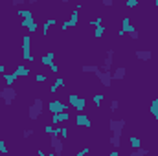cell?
<instances>
[{"label": "cell", "instance_id": "obj_1", "mask_svg": "<svg viewBox=\"0 0 158 156\" xmlns=\"http://www.w3.org/2000/svg\"><path fill=\"white\" fill-rule=\"evenodd\" d=\"M42 109H44V105H42V99L40 97H35V101L30 105V109H28V117L31 119V121H37L40 116H42Z\"/></svg>", "mask_w": 158, "mask_h": 156}, {"label": "cell", "instance_id": "obj_2", "mask_svg": "<svg viewBox=\"0 0 158 156\" xmlns=\"http://www.w3.org/2000/svg\"><path fill=\"white\" fill-rule=\"evenodd\" d=\"M31 37L30 35H24L22 37V59L24 61H28V63H33L35 61V57L31 55Z\"/></svg>", "mask_w": 158, "mask_h": 156}, {"label": "cell", "instance_id": "obj_3", "mask_svg": "<svg viewBox=\"0 0 158 156\" xmlns=\"http://www.w3.org/2000/svg\"><path fill=\"white\" fill-rule=\"evenodd\" d=\"M68 105H70L72 109H76L77 114H81V112L85 110V107H86V99H85V97H79L77 94H70V96H68Z\"/></svg>", "mask_w": 158, "mask_h": 156}, {"label": "cell", "instance_id": "obj_4", "mask_svg": "<svg viewBox=\"0 0 158 156\" xmlns=\"http://www.w3.org/2000/svg\"><path fill=\"white\" fill-rule=\"evenodd\" d=\"M79 9H81V4H77V6H76V9L70 13V18H68V20H64V22L61 24V30L77 28V24H79Z\"/></svg>", "mask_w": 158, "mask_h": 156}, {"label": "cell", "instance_id": "obj_5", "mask_svg": "<svg viewBox=\"0 0 158 156\" xmlns=\"http://www.w3.org/2000/svg\"><path fill=\"white\" fill-rule=\"evenodd\" d=\"M127 125V121L121 117V119H109V130L114 134V136H121L123 134V127Z\"/></svg>", "mask_w": 158, "mask_h": 156}, {"label": "cell", "instance_id": "obj_6", "mask_svg": "<svg viewBox=\"0 0 158 156\" xmlns=\"http://www.w3.org/2000/svg\"><path fill=\"white\" fill-rule=\"evenodd\" d=\"M68 109H70V105H66V103H63V101H59V99H53V101L48 103V110H50V114L68 112Z\"/></svg>", "mask_w": 158, "mask_h": 156}, {"label": "cell", "instance_id": "obj_7", "mask_svg": "<svg viewBox=\"0 0 158 156\" xmlns=\"http://www.w3.org/2000/svg\"><path fill=\"white\" fill-rule=\"evenodd\" d=\"M0 97L4 99L6 105H11V103L15 101V97H17V90H15L13 86H6V88L0 90Z\"/></svg>", "mask_w": 158, "mask_h": 156}, {"label": "cell", "instance_id": "obj_8", "mask_svg": "<svg viewBox=\"0 0 158 156\" xmlns=\"http://www.w3.org/2000/svg\"><path fill=\"white\" fill-rule=\"evenodd\" d=\"M96 76H98L99 83H101L105 88H112V72H103V70H99Z\"/></svg>", "mask_w": 158, "mask_h": 156}, {"label": "cell", "instance_id": "obj_9", "mask_svg": "<svg viewBox=\"0 0 158 156\" xmlns=\"http://www.w3.org/2000/svg\"><path fill=\"white\" fill-rule=\"evenodd\" d=\"M112 63H114V50H112V48H109V50H107V55H105V59H103L101 70H103V72H110Z\"/></svg>", "mask_w": 158, "mask_h": 156}, {"label": "cell", "instance_id": "obj_10", "mask_svg": "<svg viewBox=\"0 0 158 156\" xmlns=\"http://www.w3.org/2000/svg\"><path fill=\"white\" fill-rule=\"evenodd\" d=\"M50 147L53 149V153L57 156H63V151H64V142L61 138H50Z\"/></svg>", "mask_w": 158, "mask_h": 156}, {"label": "cell", "instance_id": "obj_11", "mask_svg": "<svg viewBox=\"0 0 158 156\" xmlns=\"http://www.w3.org/2000/svg\"><path fill=\"white\" fill-rule=\"evenodd\" d=\"M20 28L28 30L30 33H35V31L39 30V24H37L35 18H28V20H20Z\"/></svg>", "mask_w": 158, "mask_h": 156}, {"label": "cell", "instance_id": "obj_12", "mask_svg": "<svg viewBox=\"0 0 158 156\" xmlns=\"http://www.w3.org/2000/svg\"><path fill=\"white\" fill-rule=\"evenodd\" d=\"M76 125H77V127H83V129H90V127H92V119L86 116V114L81 112V114L76 116Z\"/></svg>", "mask_w": 158, "mask_h": 156}, {"label": "cell", "instance_id": "obj_13", "mask_svg": "<svg viewBox=\"0 0 158 156\" xmlns=\"http://www.w3.org/2000/svg\"><path fill=\"white\" fill-rule=\"evenodd\" d=\"M121 31L127 33V35H131L132 31H136V28H134V24L131 22L129 17H123V20H121Z\"/></svg>", "mask_w": 158, "mask_h": 156}, {"label": "cell", "instance_id": "obj_14", "mask_svg": "<svg viewBox=\"0 0 158 156\" xmlns=\"http://www.w3.org/2000/svg\"><path fill=\"white\" fill-rule=\"evenodd\" d=\"M30 74H31V70H30L26 64H19V66L15 68V72H13V76H15L17 79L19 77H28Z\"/></svg>", "mask_w": 158, "mask_h": 156}, {"label": "cell", "instance_id": "obj_15", "mask_svg": "<svg viewBox=\"0 0 158 156\" xmlns=\"http://www.w3.org/2000/svg\"><path fill=\"white\" fill-rule=\"evenodd\" d=\"M134 55H136V59H140V61H143V63L153 59V51H151V50H136Z\"/></svg>", "mask_w": 158, "mask_h": 156}, {"label": "cell", "instance_id": "obj_16", "mask_svg": "<svg viewBox=\"0 0 158 156\" xmlns=\"http://www.w3.org/2000/svg\"><path fill=\"white\" fill-rule=\"evenodd\" d=\"M70 114L68 112H61V114H52V125H57V123H63V121H68Z\"/></svg>", "mask_w": 158, "mask_h": 156}, {"label": "cell", "instance_id": "obj_17", "mask_svg": "<svg viewBox=\"0 0 158 156\" xmlns=\"http://www.w3.org/2000/svg\"><path fill=\"white\" fill-rule=\"evenodd\" d=\"M53 57H55V51H52V50H50L46 55H42V57H40V63H42L44 66H52V64H53Z\"/></svg>", "mask_w": 158, "mask_h": 156}, {"label": "cell", "instance_id": "obj_18", "mask_svg": "<svg viewBox=\"0 0 158 156\" xmlns=\"http://www.w3.org/2000/svg\"><path fill=\"white\" fill-rule=\"evenodd\" d=\"M125 76H127L125 66H119V68H116V70L112 72V81H119V79H123Z\"/></svg>", "mask_w": 158, "mask_h": 156}, {"label": "cell", "instance_id": "obj_19", "mask_svg": "<svg viewBox=\"0 0 158 156\" xmlns=\"http://www.w3.org/2000/svg\"><path fill=\"white\" fill-rule=\"evenodd\" d=\"M99 70H101V66H98V64H85V66L81 68V72H83V74H92V72H94V74H98Z\"/></svg>", "mask_w": 158, "mask_h": 156}, {"label": "cell", "instance_id": "obj_20", "mask_svg": "<svg viewBox=\"0 0 158 156\" xmlns=\"http://www.w3.org/2000/svg\"><path fill=\"white\" fill-rule=\"evenodd\" d=\"M55 132H57V138H61L63 142H66V140H68L70 130H68L66 127H57V129H55Z\"/></svg>", "mask_w": 158, "mask_h": 156}, {"label": "cell", "instance_id": "obj_21", "mask_svg": "<svg viewBox=\"0 0 158 156\" xmlns=\"http://www.w3.org/2000/svg\"><path fill=\"white\" fill-rule=\"evenodd\" d=\"M17 15H20V17H22V20L35 18V15H33V11H31V9H22V7H20V9L17 11Z\"/></svg>", "mask_w": 158, "mask_h": 156}, {"label": "cell", "instance_id": "obj_22", "mask_svg": "<svg viewBox=\"0 0 158 156\" xmlns=\"http://www.w3.org/2000/svg\"><path fill=\"white\" fill-rule=\"evenodd\" d=\"M129 143H131V147H132L134 151L142 147V140H140V136H136V134H132V136L129 138Z\"/></svg>", "mask_w": 158, "mask_h": 156}, {"label": "cell", "instance_id": "obj_23", "mask_svg": "<svg viewBox=\"0 0 158 156\" xmlns=\"http://www.w3.org/2000/svg\"><path fill=\"white\" fill-rule=\"evenodd\" d=\"M109 145H112L116 151H118L119 147H121V136H109Z\"/></svg>", "mask_w": 158, "mask_h": 156}, {"label": "cell", "instance_id": "obj_24", "mask_svg": "<svg viewBox=\"0 0 158 156\" xmlns=\"http://www.w3.org/2000/svg\"><path fill=\"white\" fill-rule=\"evenodd\" d=\"M149 112H151V116L158 121V99H153V101H151V105H149Z\"/></svg>", "mask_w": 158, "mask_h": 156}, {"label": "cell", "instance_id": "obj_25", "mask_svg": "<svg viewBox=\"0 0 158 156\" xmlns=\"http://www.w3.org/2000/svg\"><path fill=\"white\" fill-rule=\"evenodd\" d=\"M59 86H64V79H63V77H57V79H55V83L50 86V94H55V92L59 90Z\"/></svg>", "mask_w": 158, "mask_h": 156}, {"label": "cell", "instance_id": "obj_26", "mask_svg": "<svg viewBox=\"0 0 158 156\" xmlns=\"http://www.w3.org/2000/svg\"><path fill=\"white\" fill-rule=\"evenodd\" d=\"M2 77H4V81H6V86H13V84H15V81H17V77H15L13 74H7V72H6Z\"/></svg>", "mask_w": 158, "mask_h": 156}, {"label": "cell", "instance_id": "obj_27", "mask_svg": "<svg viewBox=\"0 0 158 156\" xmlns=\"http://www.w3.org/2000/svg\"><path fill=\"white\" fill-rule=\"evenodd\" d=\"M92 99H94V105H96V107H101V103L105 101V96H103V94H94Z\"/></svg>", "mask_w": 158, "mask_h": 156}, {"label": "cell", "instance_id": "obj_28", "mask_svg": "<svg viewBox=\"0 0 158 156\" xmlns=\"http://www.w3.org/2000/svg\"><path fill=\"white\" fill-rule=\"evenodd\" d=\"M90 26H94V28H99V26H103V17L99 15V17H96V18H92L90 22H88Z\"/></svg>", "mask_w": 158, "mask_h": 156}, {"label": "cell", "instance_id": "obj_29", "mask_svg": "<svg viewBox=\"0 0 158 156\" xmlns=\"http://www.w3.org/2000/svg\"><path fill=\"white\" fill-rule=\"evenodd\" d=\"M105 30H107L105 26H99V28H94V37H96V39H101V37L105 35Z\"/></svg>", "mask_w": 158, "mask_h": 156}, {"label": "cell", "instance_id": "obj_30", "mask_svg": "<svg viewBox=\"0 0 158 156\" xmlns=\"http://www.w3.org/2000/svg\"><path fill=\"white\" fill-rule=\"evenodd\" d=\"M147 154H149V149H143V147H140V149L131 153V156H147Z\"/></svg>", "mask_w": 158, "mask_h": 156}, {"label": "cell", "instance_id": "obj_31", "mask_svg": "<svg viewBox=\"0 0 158 156\" xmlns=\"http://www.w3.org/2000/svg\"><path fill=\"white\" fill-rule=\"evenodd\" d=\"M7 153H9V149H7L6 140H0V154H7Z\"/></svg>", "mask_w": 158, "mask_h": 156}, {"label": "cell", "instance_id": "obj_32", "mask_svg": "<svg viewBox=\"0 0 158 156\" xmlns=\"http://www.w3.org/2000/svg\"><path fill=\"white\" fill-rule=\"evenodd\" d=\"M88 154H90V147H83L81 151L76 153V156H88Z\"/></svg>", "mask_w": 158, "mask_h": 156}, {"label": "cell", "instance_id": "obj_33", "mask_svg": "<svg viewBox=\"0 0 158 156\" xmlns=\"http://www.w3.org/2000/svg\"><path fill=\"white\" fill-rule=\"evenodd\" d=\"M118 109H119V101L118 99H112L110 101V112H116Z\"/></svg>", "mask_w": 158, "mask_h": 156}, {"label": "cell", "instance_id": "obj_34", "mask_svg": "<svg viewBox=\"0 0 158 156\" xmlns=\"http://www.w3.org/2000/svg\"><path fill=\"white\" fill-rule=\"evenodd\" d=\"M35 134V130L33 129H24V132H22V138H31Z\"/></svg>", "mask_w": 158, "mask_h": 156}, {"label": "cell", "instance_id": "obj_35", "mask_svg": "<svg viewBox=\"0 0 158 156\" xmlns=\"http://www.w3.org/2000/svg\"><path fill=\"white\" fill-rule=\"evenodd\" d=\"M46 76H44V74H35V81H37V83H46Z\"/></svg>", "mask_w": 158, "mask_h": 156}, {"label": "cell", "instance_id": "obj_36", "mask_svg": "<svg viewBox=\"0 0 158 156\" xmlns=\"http://www.w3.org/2000/svg\"><path fill=\"white\" fill-rule=\"evenodd\" d=\"M125 6H127V7H131V9H132V7H138V0H127V2H125Z\"/></svg>", "mask_w": 158, "mask_h": 156}, {"label": "cell", "instance_id": "obj_37", "mask_svg": "<svg viewBox=\"0 0 158 156\" xmlns=\"http://www.w3.org/2000/svg\"><path fill=\"white\" fill-rule=\"evenodd\" d=\"M44 130H46V132L52 136V134H53V130H55V127H53L52 123H48V125H44Z\"/></svg>", "mask_w": 158, "mask_h": 156}, {"label": "cell", "instance_id": "obj_38", "mask_svg": "<svg viewBox=\"0 0 158 156\" xmlns=\"http://www.w3.org/2000/svg\"><path fill=\"white\" fill-rule=\"evenodd\" d=\"M13 6H15V7H19V9H20V7H22V6H24V0H13Z\"/></svg>", "mask_w": 158, "mask_h": 156}, {"label": "cell", "instance_id": "obj_39", "mask_svg": "<svg viewBox=\"0 0 158 156\" xmlns=\"http://www.w3.org/2000/svg\"><path fill=\"white\" fill-rule=\"evenodd\" d=\"M46 24L52 28V26H55V24H57V20H55V18H46Z\"/></svg>", "mask_w": 158, "mask_h": 156}, {"label": "cell", "instance_id": "obj_40", "mask_svg": "<svg viewBox=\"0 0 158 156\" xmlns=\"http://www.w3.org/2000/svg\"><path fill=\"white\" fill-rule=\"evenodd\" d=\"M50 70H52V72H53V74H59V66H57V64H55V63H53V64H52V66H50Z\"/></svg>", "mask_w": 158, "mask_h": 156}, {"label": "cell", "instance_id": "obj_41", "mask_svg": "<svg viewBox=\"0 0 158 156\" xmlns=\"http://www.w3.org/2000/svg\"><path fill=\"white\" fill-rule=\"evenodd\" d=\"M101 4H103V6H105V7H110V6H112V4H114V2H112V0H103V2H101Z\"/></svg>", "mask_w": 158, "mask_h": 156}, {"label": "cell", "instance_id": "obj_42", "mask_svg": "<svg viewBox=\"0 0 158 156\" xmlns=\"http://www.w3.org/2000/svg\"><path fill=\"white\" fill-rule=\"evenodd\" d=\"M129 37H131V39H138V37H140V33H138V31H132Z\"/></svg>", "mask_w": 158, "mask_h": 156}, {"label": "cell", "instance_id": "obj_43", "mask_svg": "<svg viewBox=\"0 0 158 156\" xmlns=\"http://www.w3.org/2000/svg\"><path fill=\"white\" fill-rule=\"evenodd\" d=\"M37 156H48V154H46V153H44V151L39 147V149H37Z\"/></svg>", "mask_w": 158, "mask_h": 156}, {"label": "cell", "instance_id": "obj_44", "mask_svg": "<svg viewBox=\"0 0 158 156\" xmlns=\"http://www.w3.org/2000/svg\"><path fill=\"white\" fill-rule=\"evenodd\" d=\"M109 156H119V151L114 149V151H110V153H109Z\"/></svg>", "mask_w": 158, "mask_h": 156}, {"label": "cell", "instance_id": "obj_45", "mask_svg": "<svg viewBox=\"0 0 158 156\" xmlns=\"http://www.w3.org/2000/svg\"><path fill=\"white\" fill-rule=\"evenodd\" d=\"M0 74H2V76L6 74V66H4V64H0Z\"/></svg>", "mask_w": 158, "mask_h": 156}, {"label": "cell", "instance_id": "obj_46", "mask_svg": "<svg viewBox=\"0 0 158 156\" xmlns=\"http://www.w3.org/2000/svg\"><path fill=\"white\" fill-rule=\"evenodd\" d=\"M48 156H57V154H55V153H53V151H52V153H50V154H48Z\"/></svg>", "mask_w": 158, "mask_h": 156}, {"label": "cell", "instance_id": "obj_47", "mask_svg": "<svg viewBox=\"0 0 158 156\" xmlns=\"http://www.w3.org/2000/svg\"><path fill=\"white\" fill-rule=\"evenodd\" d=\"M156 33H158V28H156Z\"/></svg>", "mask_w": 158, "mask_h": 156}]
</instances>
